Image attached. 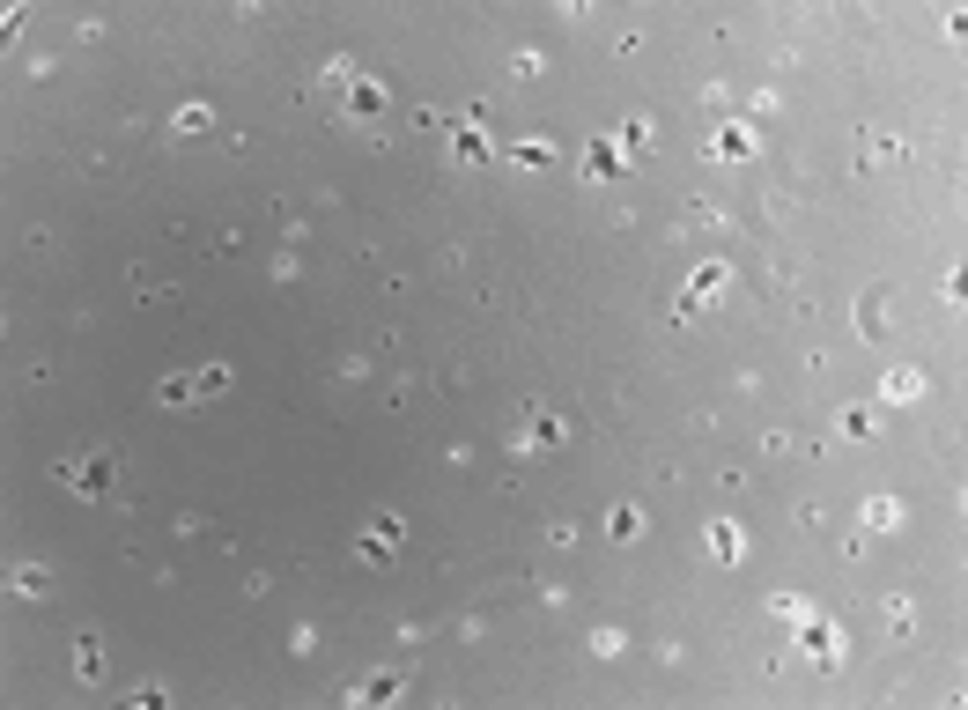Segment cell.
Here are the masks:
<instances>
[{
	"instance_id": "6da1fadb",
	"label": "cell",
	"mask_w": 968,
	"mask_h": 710,
	"mask_svg": "<svg viewBox=\"0 0 968 710\" xmlns=\"http://www.w3.org/2000/svg\"><path fill=\"white\" fill-rule=\"evenodd\" d=\"M111 474H119V459H111V452H82V459L60 466V489H74V496H111Z\"/></svg>"
},
{
	"instance_id": "7a4b0ae2",
	"label": "cell",
	"mask_w": 968,
	"mask_h": 710,
	"mask_svg": "<svg viewBox=\"0 0 968 710\" xmlns=\"http://www.w3.org/2000/svg\"><path fill=\"white\" fill-rule=\"evenodd\" d=\"M392 555H400V518H370L355 533V563H392Z\"/></svg>"
},
{
	"instance_id": "3957f363",
	"label": "cell",
	"mask_w": 968,
	"mask_h": 710,
	"mask_svg": "<svg viewBox=\"0 0 968 710\" xmlns=\"http://www.w3.org/2000/svg\"><path fill=\"white\" fill-rule=\"evenodd\" d=\"M488 111H473V126H459V134H451V163H488V156H496V134H488Z\"/></svg>"
},
{
	"instance_id": "277c9868",
	"label": "cell",
	"mask_w": 968,
	"mask_h": 710,
	"mask_svg": "<svg viewBox=\"0 0 968 710\" xmlns=\"http://www.w3.org/2000/svg\"><path fill=\"white\" fill-rule=\"evenodd\" d=\"M540 444H562V415H547V407H525L518 452H540Z\"/></svg>"
},
{
	"instance_id": "5b68a950",
	"label": "cell",
	"mask_w": 968,
	"mask_h": 710,
	"mask_svg": "<svg viewBox=\"0 0 968 710\" xmlns=\"http://www.w3.org/2000/svg\"><path fill=\"white\" fill-rule=\"evenodd\" d=\"M74 674H82V681H104V637H97V629L74 637Z\"/></svg>"
},
{
	"instance_id": "8992f818",
	"label": "cell",
	"mask_w": 968,
	"mask_h": 710,
	"mask_svg": "<svg viewBox=\"0 0 968 710\" xmlns=\"http://www.w3.org/2000/svg\"><path fill=\"white\" fill-rule=\"evenodd\" d=\"M385 104H392L385 82H355L348 89V119H385Z\"/></svg>"
},
{
	"instance_id": "52a82bcc",
	"label": "cell",
	"mask_w": 968,
	"mask_h": 710,
	"mask_svg": "<svg viewBox=\"0 0 968 710\" xmlns=\"http://www.w3.org/2000/svg\"><path fill=\"white\" fill-rule=\"evenodd\" d=\"M621 163H629V156H621V141H606V134H599L592 148H584V178H614Z\"/></svg>"
},
{
	"instance_id": "ba28073f",
	"label": "cell",
	"mask_w": 968,
	"mask_h": 710,
	"mask_svg": "<svg viewBox=\"0 0 968 710\" xmlns=\"http://www.w3.org/2000/svg\"><path fill=\"white\" fill-rule=\"evenodd\" d=\"M799 629H806V659H821V666H835V651H843V637H835V629H828V622H813V614H806V622H799Z\"/></svg>"
},
{
	"instance_id": "9c48e42d",
	"label": "cell",
	"mask_w": 968,
	"mask_h": 710,
	"mask_svg": "<svg viewBox=\"0 0 968 710\" xmlns=\"http://www.w3.org/2000/svg\"><path fill=\"white\" fill-rule=\"evenodd\" d=\"M754 148H762V141H754V126H725V134L710 141V156H732V163H747Z\"/></svg>"
},
{
	"instance_id": "30bf717a",
	"label": "cell",
	"mask_w": 968,
	"mask_h": 710,
	"mask_svg": "<svg viewBox=\"0 0 968 710\" xmlns=\"http://www.w3.org/2000/svg\"><path fill=\"white\" fill-rule=\"evenodd\" d=\"M156 400H163V407H200V385H193V370L163 378V385H156Z\"/></svg>"
},
{
	"instance_id": "8fae6325",
	"label": "cell",
	"mask_w": 968,
	"mask_h": 710,
	"mask_svg": "<svg viewBox=\"0 0 968 710\" xmlns=\"http://www.w3.org/2000/svg\"><path fill=\"white\" fill-rule=\"evenodd\" d=\"M702 548H710L717 563H739V555H747V540H739V526H710V540H702Z\"/></svg>"
},
{
	"instance_id": "7c38bea8",
	"label": "cell",
	"mask_w": 968,
	"mask_h": 710,
	"mask_svg": "<svg viewBox=\"0 0 968 710\" xmlns=\"http://www.w3.org/2000/svg\"><path fill=\"white\" fill-rule=\"evenodd\" d=\"M193 385H200V400H222V392H230V363H200Z\"/></svg>"
},
{
	"instance_id": "4fadbf2b",
	"label": "cell",
	"mask_w": 968,
	"mask_h": 710,
	"mask_svg": "<svg viewBox=\"0 0 968 710\" xmlns=\"http://www.w3.org/2000/svg\"><path fill=\"white\" fill-rule=\"evenodd\" d=\"M400 688H407L400 674H370L363 688H355V696H363V703H392V696H400Z\"/></svg>"
},
{
	"instance_id": "5bb4252c",
	"label": "cell",
	"mask_w": 968,
	"mask_h": 710,
	"mask_svg": "<svg viewBox=\"0 0 968 710\" xmlns=\"http://www.w3.org/2000/svg\"><path fill=\"white\" fill-rule=\"evenodd\" d=\"M547 156H555V141H518V148H510V163H525V171H540Z\"/></svg>"
},
{
	"instance_id": "9a60e30c",
	"label": "cell",
	"mask_w": 968,
	"mask_h": 710,
	"mask_svg": "<svg viewBox=\"0 0 968 710\" xmlns=\"http://www.w3.org/2000/svg\"><path fill=\"white\" fill-rule=\"evenodd\" d=\"M606 526H614V540H636V533H643V511H636V503H621Z\"/></svg>"
},
{
	"instance_id": "2e32d148",
	"label": "cell",
	"mask_w": 968,
	"mask_h": 710,
	"mask_svg": "<svg viewBox=\"0 0 968 710\" xmlns=\"http://www.w3.org/2000/svg\"><path fill=\"white\" fill-rule=\"evenodd\" d=\"M643 141H651V119H621V156H629V148H643Z\"/></svg>"
},
{
	"instance_id": "e0dca14e",
	"label": "cell",
	"mask_w": 968,
	"mask_h": 710,
	"mask_svg": "<svg viewBox=\"0 0 968 710\" xmlns=\"http://www.w3.org/2000/svg\"><path fill=\"white\" fill-rule=\"evenodd\" d=\"M170 126H178V134H200V126H207V104H178V119H170Z\"/></svg>"
},
{
	"instance_id": "ac0fdd59",
	"label": "cell",
	"mask_w": 968,
	"mask_h": 710,
	"mask_svg": "<svg viewBox=\"0 0 968 710\" xmlns=\"http://www.w3.org/2000/svg\"><path fill=\"white\" fill-rule=\"evenodd\" d=\"M15 592H23V600H37V592H45V570L23 563V570H15Z\"/></svg>"
},
{
	"instance_id": "d6986e66",
	"label": "cell",
	"mask_w": 968,
	"mask_h": 710,
	"mask_svg": "<svg viewBox=\"0 0 968 710\" xmlns=\"http://www.w3.org/2000/svg\"><path fill=\"white\" fill-rule=\"evenodd\" d=\"M843 429L850 437H872V407H843Z\"/></svg>"
}]
</instances>
